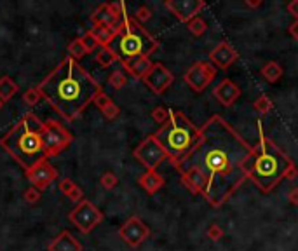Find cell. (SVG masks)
<instances>
[{
  "label": "cell",
  "mask_w": 298,
  "mask_h": 251,
  "mask_svg": "<svg viewBox=\"0 0 298 251\" xmlns=\"http://www.w3.org/2000/svg\"><path fill=\"white\" fill-rule=\"evenodd\" d=\"M145 85L155 94H162L167 89L171 87V84L174 82V75L173 72L167 67H164L162 63H153L152 70L147 74V77L143 79Z\"/></svg>",
  "instance_id": "cell-14"
},
{
  "label": "cell",
  "mask_w": 298,
  "mask_h": 251,
  "mask_svg": "<svg viewBox=\"0 0 298 251\" xmlns=\"http://www.w3.org/2000/svg\"><path fill=\"white\" fill-rule=\"evenodd\" d=\"M108 84L114 89H122L128 84V77H126V74L122 70H114L108 75Z\"/></svg>",
  "instance_id": "cell-30"
},
{
  "label": "cell",
  "mask_w": 298,
  "mask_h": 251,
  "mask_svg": "<svg viewBox=\"0 0 298 251\" xmlns=\"http://www.w3.org/2000/svg\"><path fill=\"white\" fill-rule=\"evenodd\" d=\"M153 63L150 61V58H138L135 61H129V63H122V68L128 72L131 77L135 79H145L147 74L152 70Z\"/></svg>",
  "instance_id": "cell-22"
},
{
  "label": "cell",
  "mask_w": 298,
  "mask_h": 251,
  "mask_svg": "<svg viewBox=\"0 0 298 251\" xmlns=\"http://www.w3.org/2000/svg\"><path fill=\"white\" fill-rule=\"evenodd\" d=\"M181 174V181L183 185L195 195H204V190H206L208 180L197 167H188L185 171H180Z\"/></svg>",
  "instance_id": "cell-17"
},
{
  "label": "cell",
  "mask_w": 298,
  "mask_h": 251,
  "mask_svg": "<svg viewBox=\"0 0 298 251\" xmlns=\"http://www.w3.org/2000/svg\"><path fill=\"white\" fill-rule=\"evenodd\" d=\"M89 33H91V37L96 40V44H98L99 47H110L112 42L117 39L119 28H110V26H98L96 25L89 30Z\"/></svg>",
  "instance_id": "cell-20"
},
{
  "label": "cell",
  "mask_w": 298,
  "mask_h": 251,
  "mask_svg": "<svg viewBox=\"0 0 298 251\" xmlns=\"http://www.w3.org/2000/svg\"><path fill=\"white\" fill-rule=\"evenodd\" d=\"M42 133V120L35 113L26 112L23 119L16 126H12L11 131L2 136L0 147L26 171L35 166L39 161L47 159Z\"/></svg>",
  "instance_id": "cell-4"
},
{
  "label": "cell",
  "mask_w": 298,
  "mask_h": 251,
  "mask_svg": "<svg viewBox=\"0 0 298 251\" xmlns=\"http://www.w3.org/2000/svg\"><path fill=\"white\" fill-rule=\"evenodd\" d=\"M187 28H188V32H190L192 35L201 37V35H204V33H206L208 25H206V21L201 18V16H197V18L190 19V21L187 23Z\"/></svg>",
  "instance_id": "cell-27"
},
{
  "label": "cell",
  "mask_w": 298,
  "mask_h": 251,
  "mask_svg": "<svg viewBox=\"0 0 298 251\" xmlns=\"http://www.w3.org/2000/svg\"><path fill=\"white\" fill-rule=\"evenodd\" d=\"M272 106H274L272 99H270L267 94H260L258 98H256V101L253 103V108H255L260 115H265V113H269L270 110H272Z\"/></svg>",
  "instance_id": "cell-28"
},
{
  "label": "cell",
  "mask_w": 298,
  "mask_h": 251,
  "mask_svg": "<svg viewBox=\"0 0 298 251\" xmlns=\"http://www.w3.org/2000/svg\"><path fill=\"white\" fill-rule=\"evenodd\" d=\"M244 4L248 5V7H260V5H262V0H256V2H251V0H246Z\"/></svg>",
  "instance_id": "cell-44"
},
{
  "label": "cell",
  "mask_w": 298,
  "mask_h": 251,
  "mask_svg": "<svg viewBox=\"0 0 298 251\" xmlns=\"http://www.w3.org/2000/svg\"><path fill=\"white\" fill-rule=\"evenodd\" d=\"M94 58H96V63L101 68H108L119 61V56L115 54V51L112 49V47H99V51L96 53Z\"/></svg>",
  "instance_id": "cell-25"
},
{
  "label": "cell",
  "mask_w": 298,
  "mask_h": 251,
  "mask_svg": "<svg viewBox=\"0 0 298 251\" xmlns=\"http://www.w3.org/2000/svg\"><path fill=\"white\" fill-rule=\"evenodd\" d=\"M40 99H42V94H40V91H39V87H37V85H35V87L26 89V91L23 92V101H25V105H28V106L39 105Z\"/></svg>",
  "instance_id": "cell-29"
},
{
  "label": "cell",
  "mask_w": 298,
  "mask_h": 251,
  "mask_svg": "<svg viewBox=\"0 0 298 251\" xmlns=\"http://www.w3.org/2000/svg\"><path fill=\"white\" fill-rule=\"evenodd\" d=\"M40 190L39 188H35V187H30V188H26L25 190V194H23V199H25L28 204H37V202L40 201Z\"/></svg>",
  "instance_id": "cell-34"
},
{
  "label": "cell",
  "mask_w": 298,
  "mask_h": 251,
  "mask_svg": "<svg viewBox=\"0 0 298 251\" xmlns=\"http://www.w3.org/2000/svg\"><path fill=\"white\" fill-rule=\"evenodd\" d=\"M135 18L138 19V23H145V21H149V19L152 18V11H150L147 5H140V7L136 9Z\"/></svg>",
  "instance_id": "cell-37"
},
{
  "label": "cell",
  "mask_w": 298,
  "mask_h": 251,
  "mask_svg": "<svg viewBox=\"0 0 298 251\" xmlns=\"http://www.w3.org/2000/svg\"><path fill=\"white\" fill-rule=\"evenodd\" d=\"M153 135L166 150L169 163L173 164V167H176L197 145L201 129L183 112L171 110L169 120Z\"/></svg>",
  "instance_id": "cell-5"
},
{
  "label": "cell",
  "mask_w": 298,
  "mask_h": 251,
  "mask_svg": "<svg viewBox=\"0 0 298 251\" xmlns=\"http://www.w3.org/2000/svg\"><path fill=\"white\" fill-rule=\"evenodd\" d=\"M44 147H46V156L56 157L63 152L65 149L70 147V143L74 142V135L65 128L63 124H60L54 119L44 120V133H42Z\"/></svg>",
  "instance_id": "cell-7"
},
{
  "label": "cell",
  "mask_w": 298,
  "mask_h": 251,
  "mask_svg": "<svg viewBox=\"0 0 298 251\" xmlns=\"http://www.w3.org/2000/svg\"><path fill=\"white\" fill-rule=\"evenodd\" d=\"M217 77V68L210 61H195L183 75V81L192 91L203 92Z\"/></svg>",
  "instance_id": "cell-10"
},
{
  "label": "cell",
  "mask_w": 298,
  "mask_h": 251,
  "mask_svg": "<svg viewBox=\"0 0 298 251\" xmlns=\"http://www.w3.org/2000/svg\"><path fill=\"white\" fill-rule=\"evenodd\" d=\"M68 56L72 58V60L78 61L80 58H84L85 54H87V51H85L84 44H82V39H75L72 40L70 44H68Z\"/></svg>",
  "instance_id": "cell-26"
},
{
  "label": "cell",
  "mask_w": 298,
  "mask_h": 251,
  "mask_svg": "<svg viewBox=\"0 0 298 251\" xmlns=\"http://www.w3.org/2000/svg\"><path fill=\"white\" fill-rule=\"evenodd\" d=\"M133 156L138 163H142L145 166L147 171H157V167L167 159L166 150L162 149V145L159 143V140L155 138V135H149L135 150Z\"/></svg>",
  "instance_id": "cell-9"
},
{
  "label": "cell",
  "mask_w": 298,
  "mask_h": 251,
  "mask_svg": "<svg viewBox=\"0 0 298 251\" xmlns=\"http://www.w3.org/2000/svg\"><path fill=\"white\" fill-rule=\"evenodd\" d=\"M4 108V101H2V99H0V110Z\"/></svg>",
  "instance_id": "cell-45"
},
{
  "label": "cell",
  "mask_w": 298,
  "mask_h": 251,
  "mask_svg": "<svg viewBox=\"0 0 298 251\" xmlns=\"http://www.w3.org/2000/svg\"><path fill=\"white\" fill-rule=\"evenodd\" d=\"M112 49L119 56V63H129L138 58H149L153 51L159 49V40L143 28L135 16L128 14L119 25V35L112 42Z\"/></svg>",
  "instance_id": "cell-6"
},
{
  "label": "cell",
  "mask_w": 298,
  "mask_h": 251,
  "mask_svg": "<svg viewBox=\"0 0 298 251\" xmlns=\"http://www.w3.org/2000/svg\"><path fill=\"white\" fill-rule=\"evenodd\" d=\"M101 113H103V117H105V119H108V120H114V119H117V117L121 115V108H119V106L115 105L114 101H110L107 106H105L103 110H101Z\"/></svg>",
  "instance_id": "cell-33"
},
{
  "label": "cell",
  "mask_w": 298,
  "mask_h": 251,
  "mask_svg": "<svg viewBox=\"0 0 298 251\" xmlns=\"http://www.w3.org/2000/svg\"><path fill=\"white\" fill-rule=\"evenodd\" d=\"M288 199H290L291 204L298 206V187H293L290 192H288Z\"/></svg>",
  "instance_id": "cell-42"
},
{
  "label": "cell",
  "mask_w": 298,
  "mask_h": 251,
  "mask_svg": "<svg viewBox=\"0 0 298 251\" xmlns=\"http://www.w3.org/2000/svg\"><path fill=\"white\" fill-rule=\"evenodd\" d=\"M122 19L117 18L114 12L110 11L108 4H101L96 7V11L91 14V23L92 26H110V28H119Z\"/></svg>",
  "instance_id": "cell-19"
},
{
  "label": "cell",
  "mask_w": 298,
  "mask_h": 251,
  "mask_svg": "<svg viewBox=\"0 0 298 251\" xmlns=\"http://www.w3.org/2000/svg\"><path fill=\"white\" fill-rule=\"evenodd\" d=\"M149 236H150V229L147 227V223L136 215L129 216L121 225V229H119V237L131 248L142 246V244L149 239Z\"/></svg>",
  "instance_id": "cell-11"
},
{
  "label": "cell",
  "mask_w": 298,
  "mask_h": 251,
  "mask_svg": "<svg viewBox=\"0 0 298 251\" xmlns=\"http://www.w3.org/2000/svg\"><path fill=\"white\" fill-rule=\"evenodd\" d=\"M288 32H290V35L293 37L295 40H298V19H295V21L291 23L290 28H288Z\"/></svg>",
  "instance_id": "cell-43"
},
{
  "label": "cell",
  "mask_w": 298,
  "mask_h": 251,
  "mask_svg": "<svg viewBox=\"0 0 298 251\" xmlns=\"http://www.w3.org/2000/svg\"><path fill=\"white\" fill-rule=\"evenodd\" d=\"M260 74H262V77L265 79L267 82H270V84H276V82L283 77L284 70H283V67L277 63V61H267V63L260 68Z\"/></svg>",
  "instance_id": "cell-23"
},
{
  "label": "cell",
  "mask_w": 298,
  "mask_h": 251,
  "mask_svg": "<svg viewBox=\"0 0 298 251\" xmlns=\"http://www.w3.org/2000/svg\"><path fill=\"white\" fill-rule=\"evenodd\" d=\"M110 101H114V99H112L110 96H108L105 91H101L98 96H96V98H94V101H92V103H94V105H96V108H98L99 112H101V110H103L105 106H107Z\"/></svg>",
  "instance_id": "cell-36"
},
{
  "label": "cell",
  "mask_w": 298,
  "mask_h": 251,
  "mask_svg": "<svg viewBox=\"0 0 298 251\" xmlns=\"http://www.w3.org/2000/svg\"><path fill=\"white\" fill-rule=\"evenodd\" d=\"M286 9L295 19H298V0H291L290 4L286 5Z\"/></svg>",
  "instance_id": "cell-41"
},
{
  "label": "cell",
  "mask_w": 298,
  "mask_h": 251,
  "mask_svg": "<svg viewBox=\"0 0 298 251\" xmlns=\"http://www.w3.org/2000/svg\"><path fill=\"white\" fill-rule=\"evenodd\" d=\"M164 7L173 12L181 23H188L190 19L197 18L199 12L206 7V2L203 0H166Z\"/></svg>",
  "instance_id": "cell-13"
},
{
  "label": "cell",
  "mask_w": 298,
  "mask_h": 251,
  "mask_svg": "<svg viewBox=\"0 0 298 251\" xmlns=\"http://www.w3.org/2000/svg\"><path fill=\"white\" fill-rule=\"evenodd\" d=\"M239 60V53L228 42H220L210 53V63L218 70H228V67Z\"/></svg>",
  "instance_id": "cell-15"
},
{
  "label": "cell",
  "mask_w": 298,
  "mask_h": 251,
  "mask_svg": "<svg viewBox=\"0 0 298 251\" xmlns=\"http://www.w3.org/2000/svg\"><path fill=\"white\" fill-rule=\"evenodd\" d=\"M105 215L101 213V209H98L91 201L84 199L78 204H75V208L68 213V220L75 225V229L80 230L82 234H89L94 227H98L99 223L103 222Z\"/></svg>",
  "instance_id": "cell-8"
},
{
  "label": "cell",
  "mask_w": 298,
  "mask_h": 251,
  "mask_svg": "<svg viewBox=\"0 0 298 251\" xmlns=\"http://www.w3.org/2000/svg\"><path fill=\"white\" fill-rule=\"evenodd\" d=\"M37 87L42 98L68 122L77 120L89 103L103 91L101 84L70 56H65Z\"/></svg>",
  "instance_id": "cell-2"
},
{
  "label": "cell",
  "mask_w": 298,
  "mask_h": 251,
  "mask_svg": "<svg viewBox=\"0 0 298 251\" xmlns=\"http://www.w3.org/2000/svg\"><path fill=\"white\" fill-rule=\"evenodd\" d=\"M255 147L246 143L220 115H213L201 128L197 145L176 166V171L197 167L206 176L203 197L213 208H220L248 180V164Z\"/></svg>",
  "instance_id": "cell-1"
},
{
  "label": "cell",
  "mask_w": 298,
  "mask_h": 251,
  "mask_svg": "<svg viewBox=\"0 0 298 251\" xmlns=\"http://www.w3.org/2000/svg\"><path fill=\"white\" fill-rule=\"evenodd\" d=\"M74 187H75V181L70 180V178H63V180L60 181V192H61V194H65V195L70 194V190Z\"/></svg>",
  "instance_id": "cell-40"
},
{
  "label": "cell",
  "mask_w": 298,
  "mask_h": 251,
  "mask_svg": "<svg viewBox=\"0 0 298 251\" xmlns=\"http://www.w3.org/2000/svg\"><path fill=\"white\" fill-rule=\"evenodd\" d=\"M80 39H82V44H84L85 51H87V54L92 53V51H96V47H99L98 44H96V40L91 37V33H89V32L85 33V35H82Z\"/></svg>",
  "instance_id": "cell-38"
},
{
  "label": "cell",
  "mask_w": 298,
  "mask_h": 251,
  "mask_svg": "<svg viewBox=\"0 0 298 251\" xmlns=\"http://www.w3.org/2000/svg\"><path fill=\"white\" fill-rule=\"evenodd\" d=\"M213 96L217 98V101L220 103V105H224L228 108V106H232L239 98H241V89H239V85L235 84L234 81L224 79V81H220L217 85H215Z\"/></svg>",
  "instance_id": "cell-16"
},
{
  "label": "cell",
  "mask_w": 298,
  "mask_h": 251,
  "mask_svg": "<svg viewBox=\"0 0 298 251\" xmlns=\"http://www.w3.org/2000/svg\"><path fill=\"white\" fill-rule=\"evenodd\" d=\"M47 251H84L82 244L74 237L70 230H61L49 243Z\"/></svg>",
  "instance_id": "cell-18"
},
{
  "label": "cell",
  "mask_w": 298,
  "mask_h": 251,
  "mask_svg": "<svg viewBox=\"0 0 298 251\" xmlns=\"http://www.w3.org/2000/svg\"><path fill=\"white\" fill-rule=\"evenodd\" d=\"M164 178L160 176L157 171H145L142 176L138 178V185L147 192V194L153 195L155 192H159L164 187Z\"/></svg>",
  "instance_id": "cell-21"
},
{
  "label": "cell",
  "mask_w": 298,
  "mask_h": 251,
  "mask_svg": "<svg viewBox=\"0 0 298 251\" xmlns=\"http://www.w3.org/2000/svg\"><path fill=\"white\" fill-rule=\"evenodd\" d=\"M99 183H101V187H103L105 190H114V188L119 185V178H117V174H115V173L107 171V173L101 174V178H99Z\"/></svg>",
  "instance_id": "cell-31"
},
{
  "label": "cell",
  "mask_w": 298,
  "mask_h": 251,
  "mask_svg": "<svg viewBox=\"0 0 298 251\" xmlns=\"http://www.w3.org/2000/svg\"><path fill=\"white\" fill-rule=\"evenodd\" d=\"M298 174V167L288 154H284L274 140L260 129L255 154L248 164V178L262 192H270L283 180H291Z\"/></svg>",
  "instance_id": "cell-3"
},
{
  "label": "cell",
  "mask_w": 298,
  "mask_h": 251,
  "mask_svg": "<svg viewBox=\"0 0 298 251\" xmlns=\"http://www.w3.org/2000/svg\"><path fill=\"white\" fill-rule=\"evenodd\" d=\"M19 91V85L16 84V81H12L9 75H4V77H0V99L2 101H9L16 92Z\"/></svg>",
  "instance_id": "cell-24"
},
{
  "label": "cell",
  "mask_w": 298,
  "mask_h": 251,
  "mask_svg": "<svg viewBox=\"0 0 298 251\" xmlns=\"http://www.w3.org/2000/svg\"><path fill=\"white\" fill-rule=\"evenodd\" d=\"M68 199H70V201H74V202H80V201H84V192H82V188L78 187V185H75L74 188H72L70 190V194L67 195Z\"/></svg>",
  "instance_id": "cell-39"
},
{
  "label": "cell",
  "mask_w": 298,
  "mask_h": 251,
  "mask_svg": "<svg viewBox=\"0 0 298 251\" xmlns=\"http://www.w3.org/2000/svg\"><path fill=\"white\" fill-rule=\"evenodd\" d=\"M206 236L210 237L211 241H218V239H222V237H224V229H222L218 223H211V225L208 227V230H206Z\"/></svg>",
  "instance_id": "cell-35"
},
{
  "label": "cell",
  "mask_w": 298,
  "mask_h": 251,
  "mask_svg": "<svg viewBox=\"0 0 298 251\" xmlns=\"http://www.w3.org/2000/svg\"><path fill=\"white\" fill-rule=\"evenodd\" d=\"M25 176L26 180L32 183V187L39 188V190L42 192L46 190L47 187H51V183H54V181L60 178V173H58L56 167L49 163V159H42L39 161L35 166L26 169Z\"/></svg>",
  "instance_id": "cell-12"
},
{
  "label": "cell",
  "mask_w": 298,
  "mask_h": 251,
  "mask_svg": "<svg viewBox=\"0 0 298 251\" xmlns=\"http://www.w3.org/2000/svg\"><path fill=\"white\" fill-rule=\"evenodd\" d=\"M169 113H171V110H167L166 106H157V108L152 110V119L155 120L157 124L164 126V124L169 120Z\"/></svg>",
  "instance_id": "cell-32"
}]
</instances>
